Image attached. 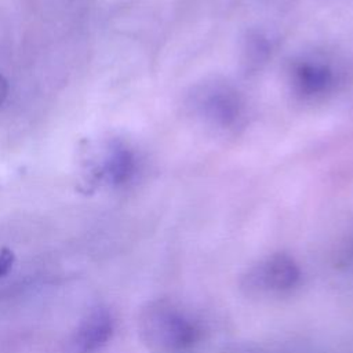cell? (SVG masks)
I'll return each mask as SVG.
<instances>
[{
    "label": "cell",
    "mask_w": 353,
    "mask_h": 353,
    "mask_svg": "<svg viewBox=\"0 0 353 353\" xmlns=\"http://www.w3.org/2000/svg\"><path fill=\"white\" fill-rule=\"evenodd\" d=\"M143 343L154 353H179L193 346L200 330L192 317L168 299L148 302L139 314Z\"/></svg>",
    "instance_id": "obj_1"
},
{
    "label": "cell",
    "mask_w": 353,
    "mask_h": 353,
    "mask_svg": "<svg viewBox=\"0 0 353 353\" xmlns=\"http://www.w3.org/2000/svg\"><path fill=\"white\" fill-rule=\"evenodd\" d=\"M301 280V268L288 254L274 252L258 259L241 274L240 285L248 295L281 294Z\"/></svg>",
    "instance_id": "obj_2"
},
{
    "label": "cell",
    "mask_w": 353,
    "mask_h": 353,
    "mask_svg": "<svg viewBox=\"0 0 353 353\" xmlns=\"http://www.w3.org/2000/svg\"><path fill=\"white\" fill-rule=\"evenodd\" d=\"M113 320L108 309H92L66 343V353H98L110 339Z\"/></svg>",
    "instance_id": "obj_3"
},
{
    "label": "cell",
    "mask_w": 353,
    "mask_h": 353,
    "mask_svg": "<svg viewBox=\"0 0 353 353\" xmlns=\"http://www.w3.org/2000/svg\"><path fill=\"white\" fill-rule=\"evenodd\" d=\"M135 170L132 152L123 143H110L98 159L91 160L88 165L90 182H103L109 185H121L127 182Z\"/></svg>",
    "instance_id": "obj_4"
},
{
    "label": "cell",
    "mask_w": 353,
    "mask_h": 353,
    "mask_svg": "<svg viewBox=\"0 0 353 353\" xmlns=\"http://www.w3.org/2000/svg\"><path fill=\"white\" fill-rule=\"evenodd\" d=\"M197 105L203 114L212 123L229 127L241 114V103L234 91L223 85L205 87L197 98Z\"/></svg>",
    "instance_id": "obj_5"
},
{
    "label": "cell",
    "mask_w": 353,
    "mask_h": 353,
    "mask_svg": "<svg viewBox=\"0 0 353 353\" xmlns=\"http://www.w3.org/2000/svg\"><path fill=\"white\" fill-rule=\"evenodd\" d=\"M332 84V73L323 63L302 62L294 70L295 88L307 97L323 94Z\"/></svg>",
    "instance_id": "obj_6"
},
{
    "label": "cell",
    "mask_w": 353,
    "mask_h": 353,
    "mask_svg": "<svg viewBox=\"0 0 353 353\" xmlns=\"http://www.w3.org/2000/svg\"><path fill=\"white\" fill-rule=\"evenodd\" d=\"M12 259H14V255L11 251H8V250L0 251V277L4 276L10 270L11 265H12Z\"/></svg>",
    "instance_id": "obj_7"
},
{
    "label": "cell",
    "mask_w": 353,
    "mask_h": 353,
    "mask_svg": "<svg viewBox=\"0 0 353 353\" xmlns=\"http://www.w3.org/2000/svg\"><path fill=\"white\" fill-rule=\"evenodd\" d=\"M7 92H8L7 81L0 76V105L4 102V99H6V97H7Z\"/></svg>",
    "instance_id": "obj_8"
}]
</instances>
